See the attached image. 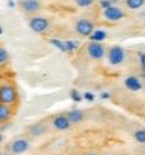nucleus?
<instances>
[{"instance_id": "393cba45", "label": "nucleus", "mask_w": 145, "mask_h": 155, "mask_svg": "<svg viewBox=\"0 0 145 155\" xmlns=\"http://www.w3.org/2000/svg\"><path fill=\"white\" fill-rule=\"evenodd\" d=\"M100 96H101V99H108V98H111V95H109L108 92H102Z\"/></svg>"}, {"instance_id": "9d476101", "label": "nucleus", "mask_w": 145, "mask_h": 155, "mask_svg": "<svg viewBox=\"0 0 145 155\" xmlns=\"http://www.w3.org/2000/svg\"><path fill=\"white\" fill-rule=\"evenodd\" d=\"M12 116H14V108L11 106L0 103V124L7 123Z\"/></svg>"}, {"instance_id": "4468645a", "label": "nucleus", "mask_w": 145, "mask_h": 155, "mask_svg": "<svg viewBox=\"0 0 145 155\" xmlns=\"http://www.w3.org/2000/svg\"><path fill=\"white\" fill-rule=\"evenodd\" d=\"M8 63H9V55H8V51L5 50L4 47L0 46V68L5 67Z\"/></svg>"}, {"instance_id": "f03ea898", "label": "nucleus", "mask_w": 145, "mask_h": 155, "mask_svg": "<svg viewBox=\"0 0 145 155\" xmlns=\"http://www.w3.org/2000/svg\"><path fill=\"white\" fill-rule=\"evenodd\" d=\"M125 60V51L120 46H113L108 51V62L111 66H120Z\"/></svg>"}, {"instance_id": "5701e85b", "label": "nucleus", "mask_w": 145, "mask_h": 155, "mask_svg": "<svg viewBox=\"0 0 145 155\" xmlns=\"http://www.w3.org/2000/svg\"><path fill=\"white\" fill-rule=\"evenodd\" d=\"M83 98L87 99V101H88V102H93V101H95V95H93L92 92H85Z\"/></svg>"}, {"instance_id": "f3484780", "label": "nucleus", "mask_w": 145, "mask_h": 155, "mask_svg": "<svg viewBox=\"0 0 145 155\" xmlns=\"http://www.w3.org/2000/svg\"><path fill=\"white\" fill-rule=\"evenodd\" d=\"M49 43L52 44V46H55L56 48H59V50L61 51V52H67V46H65V41L63 40H59V39H51Z\"/></svg>"}, {"instance_id": "6e6552de", "label": "nucleus", "mask_w": 145, "mask_h": 155, "mask_svg": "<svg viewBox=\"0 0 145 155\" xmlns=\"http://www.w3.org/2000/svg\"><path fill=\"white\" fill-rule=\"evenodd\" d=\"M71 124L72 123H71L69 119L67 118V115H57V116H55L53 120H52V126L59 131L68 130L71 127Z\"/></svg>"}, {"instance_id": "a878e982", "label": "nucleus", "mask_w": 145, "mask_h": 155, "mask_svg": "<svg viewBox=\"0 0 145 155\" xmlns=\"http://www.w3.org/2000/svg\"><path fill=\"white\" fill-rule=\"evenodd\" d=\"M8 4H9V7H14V5H15V3H14V2H11V0H9V2H8Z\"/></svg>"}, {"instance_id": "20e7f679", "label": "nucleus", "mask_w": 145, "mask_h": 155, "mask_svg": "<svg viewBox=\"0 0 145 155\" xmlns=\"http://www.w3.org/2000/svg\"><path fill=\"white\" fill-rule=\"evenodd\" d=\"M49 27V23L46 18L43 16H35L30 20V28L33 32H37V34H43L46 32Z\"/></svg>"}, {"instance_id": "4be33fe9", "label": "nucleus", "mask_w": 145, "mask_h": 155, "mask_svg": "<svg viewBox=\"0 0 145 155\" xmlns=\"http://www.w3.org/2000/svg\"><path fill=\"white\" fill-rule=\"evenodd\" d=\"M100 7L102 9H108L109 7H112V2L111 0H100Z\"/></svg>"}, {"instance_id": "b1692460", "label": "nucleus", "mask_w": 145, "mask_h": 155, "mask_svg": "<svg viewBox=\"0 0 145 155\" xmlns=\"http://www.w3.org/2000/svg\"><path fill=\"white\" fill-rule=\"evenodd\" d=\"M140 62H141V67H143V71L145 72V54H140Z\"/></svg>"}, {"instance_id": "412c9836", "label": "nucleus", "mask_w": 145, "mask_h": 155, "mask_svg": "<svg viewBox=\"0 0 145 155\" xmlns=\"http://www.w3.org/2000/svg\"><path fill=\"white\" fill-rule=\"evenodd\" d=\"M76 4L79 5V7L81 8H85V7H89V5H92L93 0H75Z\"/></svg>"}, {"instance_id": "f8f14e48", "label": "nucleus", "mask_w": 145, "mask_h": 155, "mask_svg": "<svg viewBox=\"0 0 145 155\" xmlns=\"http://www.w3.org/2000/svg\"><path fill=\"white\" fill-rule=\"evenodd\" d=\"M67 118L69 119V122L72 124H76V123H80L84 119V114L80 110H72V111L67 112Z\"/></svg>"}, {"instance_id": "2eb2a0df", "label": "nucleus", "mask_w": 145, "mask_h": 155, "mask_svg": "<svg viewBox=\"0 0 145 155\" xmlns=\"http://www.w3.org/2000/svg\"><path fill=\"white\" fill-rule=\"evenodd\" d=\"M105 38H107V32L102 31V30L93 31V34L91 35V36H89V39H91L92 41H97V43H100V41H102Z\"/></svg>"}, {"instance_id": "dca6fc26", "label": "nucleus", "mask_w": 145, "mask_h": 155, "mask_svg": "<svg viewBox=\"0 0 145 155\" xmlns=\"http://www.w3.org/2000/svg\"><path fill=\"white\" fill-rule=\"evenodd\" d=\"M127 3V7L131 8V9H138L144 5L145 0H125Z\"/></svg>"}, {"instance_id": "a211bd4d", "label": "nucleus", "mask_w": 145, "mask_h": 155, "mask_svg": "<svg viewBox=\"0 0 145 155\" xmlns=\"http://www.w3.org/2000/svg\"><path fill=\"white\" fill-rule=\"evenodd\" d=\"M65 46H67V52H73L79 48V41L75 40H67L65 41Z\"/></svg>"}, {"instance_id": "1a4fd4ad", "label": "nucleus", "mask_w": 145, "mask_h": 155, "mask_svg": "<svg viewBox=\"0 0 145 155\" xmlns=\"http://www.w3.org/2000/svg\"><path fill=\"white\" fill-rule=\"evenodd\" d=\"M20 7L27 14H33L40 9V3H39V0H21Z\"/></svg>"}, {"instance_id": "9b49d317", "label": "nucleus", "mask_w": 145, "mask_h": 155, "mask_svg": "<svg viewBox=\"0 0 145 155\" xmlns=\"http://www.w3.org/2000/svg\"><path fill=\"white\" fill-rule=\"evenodd\" d=\"M124 84L129 91H140L143 88V84H141L140 79L136 76H128L127 79L124 80Z\"/></svg>"}, {"instance_id": "39448f33", "label": "nucleus", "mask_w": 145, "mask_h": 155, "mask_svg": "<svg viewBox=\"0 0 145 155\" xmlns=\"http://www.w3.org/2000/svg\"><path fill=\"white\" fill-rule=\"evenodd\" d=\"M75 30L77 34L81 35V36H91L93 34V31H95V28H93L92 21L87 20V19H80V20L76 21Z\"/></svg>"}, {"instance_id": "423d86ee", "label": "nucleus", "mask_w": 145, "mask_h": 155, "mask_svg": "<svg viewBox=\"0 0 145 155\" xmlns=\"http://www.w3.org/2000/svg\"><path fill=\"white\" fill-rule=\"evenodd\" d=\"M87 52L88 55L92 58V59H101L102 56H104L105 54V47L102 46L101 43H97V41H92V43L88 44V47H87Z\"/></svg>"}, {"instance_id": "6ab92c4d", "label": "nucleus", "mask_w": 145, "mask_h": 155, "mask_svg": "<svg viewBox=\"0 0 145 155\" xmlns=\"http://www.w3.org/2000/svg\"><path fill=\"white\" fill-rule=\"evenodd\" d=\"M133 138L136 139V142H138V143H145V130H137V131H134Z\"/></svg>"}, {"instance_id": "7ed1b4c3", "label": "nucleus", "mask_w": 145, "mask_h": 155, "mask_svg": "<svg viewBox=\"0 0 145 155\" xmlns=\"http://www.w3.org/2000/svg\"><path fill=\"white\" fill-rule=\"evenodd\" d=\"M28 147H30V142L25 138H16V139H14L9 143L8 150L9 153L15 155H20V154H24L28 150Z\"/></svg>"}, {"instance_id": "c85d7f7f", "label": "nucleus", "mask_w": 145, "mask_h": 155, "mask_svg": "<svg viewBox=\"0 0 145 155\" xmlns=\"http://www.w3.org/2000/svg\"><path fill=\"white\" fill-rule=\"evenodd\" d=\"M85 155H96V154H92V153H89V154H85Z\"/></svg>"}, {"instance_id": "bb28decb", "label": "nucleus", "mask_w": 145, "mask_h": 155, "mask_svg": "<svg viewBox=\"0 0 145 155\" xmlns=\"http://www.w3.org/2000/svg\"><path fill=\"white\" fill-rule=\"evenodd\" d=\"M3 142V135H2V132H0V143Z\"/></svg>"}, {"instance_id": "ddd939ff", "label": "nucleus", "mask_w": 145, "mask_h": 155, "mask_svg": "<svg viewBox=\"0 0 145 155\" xmlns=\"http://www.w3.org/2000/svg\"><path fill=\"white\" fill-rule=\"evenodd\" d=\"M46 126H44L43 123H33L31 124L30 127H28V132L32 135V137H40V135H43L44 132H46Z\"/></svg>"}, {"instance_id": "f257e3e1", "label": "nucleus", "mask_w": 145, "mask_h": 155, "mask_svg": "<svg viewBox=\"0 0 145 155\" xmlns=\"http://www.w3.org/2000/svg\"><path fill=\"white\" fill-rule=\"evenodd\" d=\"M19 102V92L16 84L11 79L0 82V103L14 107Z\"/></svg>"}, {"instance_id": "0eeeda50", "label": "nucleus", "mask_w": 145, "mask_h": 155, "mask_svg": "<svg viewBox=\"0 0 145 155\" xmlns=\"http://www.w3.org/2000/svg\"><path fill=\"white\" fill-rule=\"evenodd\" d=\"M124 16H125L124 11H122L121 8H118V7H115V5L109 7L108 9H104V18L107 19V20H109V21L121 20Z\"/></svg>"}, {"instance_id": "aec40b11", "label": "nucleus", "mask_w": 145, "mask_h": 155, "mask_svg": "<svg viewBox=\"0 0 145 155\" xmlns=\"http://www.w3.org/2000/svg\"><path fill=\"white\" fill-rule=\"evenodd\" d=\"M71 99H72L73 102H81L83 96L77 90H72V91H71Z\"/></svg>"}, {"instance_id": "cd10ccee", "label": "nucleus", "mask_w": 145, "mask_h": 155, "mask_svg": "<svg viewBox=\"0 0 145 155\" xmlns=\"http://www.w3.org/2000/svg\"><path fill=\"white\" fill-rule=\"evenodd\" d=\"M2 34H3V28L0 27V35H2Z\"/></svg>"}]
</instances>
